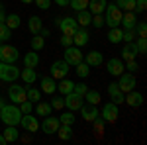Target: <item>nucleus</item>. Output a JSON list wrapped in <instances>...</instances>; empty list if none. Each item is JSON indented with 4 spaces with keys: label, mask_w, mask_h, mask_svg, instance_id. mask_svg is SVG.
Returning <instances> with one entry per match:
<instances>
[{
    "label": "nucleus",
    "mask_w": 147,
    "mask_h": 145,
    "mask_svg": "<svg viewBox=\"0 0 147 145\" xmlns=\"http://www.w3.org/2000/svg\"><path fill=\"white\" fill-rule=\"evenodd\" d=\"M61 125V122H59V118H55V116H45V120L41 122V129H43V134L47 135H53L57 132V127Z\"/></svg>",
    "instance_id": "obj_13"
},
{
    "label": "nucleus",
    "mask_w": 147,
    "mask_h": 145,
    "mask_svg": "<svg viewBox=\"0 0 147 145\" xmlns=\"http://www.w3.org/2000/svg\"><path fill=\"white\" fill-rule=\"evenodd\" d=\"M4 18H6V10H4V4L0 2V22H4Z\"/></svg>",
    "instance_id": "obj_54"
},
{
    "label": "nucleus",
    "mask_w": 147,
    "mask_h": 145,
    "mask_svg": "<svg viewBox=\"0 0 147 145\" xmlns=\"http://www.w3.org/2000/svg\"><path fill=\"white\" fill-rule=\"evenodd\" d=\"M4 104H6V102H4V98H2V96H0V108H2V106H4Z\"/></svg>",
    "instance_id": "obj_59"
},
{
    "label": "nucleus",
    "mask_w": 147,
    "mask_h": 145,
    "mask_svg": "<svg viewBox=\"0 0 147 145\" xmlns=\"http://www.w3.org/2000/svg\"><path fill=\"white\" fill-rule=\"evenodd\" d=\"M82 61H84L88 67H100L102 63H104V57H102L100 51H88Z\"/></svg>",
    "instance_id": "obj_19"
},
{
    "label": "nucleus",
    "mask_w": 147,
    "mask_h": 145,
    "mask_svg": "<svg viewBox=\"0 0 147 145\" xmlns=\"http://www.w3.org/2000/svg\"><path fill=\"white\" fill-rule=\"evenodd\" d=\"M82 98L88 102V104H96V106H98V104H100V92H98V90H86Z\"/></svg>",
    "instance_id": "obj_33"
},
{
    "label": "nucleus",
    "mask_w": 147,
    "mask_h": 145,
    "mask_svg": "<svg viewBox=\"0 0 147 145\" xmlns=\"http://www.w3.org/2000/svg\"><path fill=\"white\" fill-rule=\"evenodd\" d=\"M4 139H6V143H14V141H18L20 139V132H18V127L16 125H6V129H4Z\"/></svg>",
    "instance_id": "obj_22"
},
{
    "label": "nucleus",
    "mask_w": 147,
    "mask_h": 145,
    "mask_svg": "<svg viewBox=\"0 0 147 145\" xmlns=\"http://www.w3.org/2000/svg\"><path fill=\"white\" fill-rule=\"evenodd\" d=\"M45 47V37H41L39 34H35L34 37H32V49L34 51H41Z\"/></svg>",
    "instance_id": "obj_36"
},
{
    "label": "nucleus",
    "mask_w": 147,
    "mask_h": 145,
    "mask_svg": "<svg viewBox=\"0 0 147 145\" xmlns=\"http://www.w3.org/2000/svg\"><path fill=\"white\" fill-rule=\"evenodd\" d=\"M20 77V69L14 63H0V80L4 82H14Z\"/></svg>",
    "instance_id": "obj_4"
},
{
    "label": "nucleus",
    "mask_w": 147,
    "mask_h": 145,
    "mask_svg": "<svg viewBox=\"0 0 147 145\" xmlns=\"http://www.w3.org/2000/svg\"><path fill=\"white\" fill-rule=\"evenodd\" d=\"M122 35H124V30L118 26V28H110V32H108V41L110 43H120L122 41Z\"/></svg>",
    "instance_id": "obj_30"
},
{
    "label": "nucleus",
    "mask_w": 147,
    "mask_h": 145,
    "mask_svg": "<svg viewBox=\"0 0 147 145\" xmlns=\"http://www.w3.org/2000/svg\"><path fill=\"white\" fill-rule=\"evenodd\" d=\"M77 24H79L80 28H86V26H90V22H92V14L88 12V8L86 10H80V12H77Z\"/></svg>",
    "instance_id": "obj_24"
},
{
    "label": "nucleus",
    "mask_w": 147,
    "mask_h": 145,
    "mask_svg": "<svg viewBox=\"0 0 147 145\" xmlns=\"http://www.w3.org/2000/svg\"><path fill=\"white\" fill-rule=\"evenodd\" d=\"M137 84L136 80V75L134 73H122L120 75V82H118V86H120V90L122 92H129V90H134Z\"/></svg>",
    "instance_id": "obj_8"
},
{
    "label": "nucleus",
    "mask_w": 147,
    "mask_h": 145,
    "mask_svg": "<svg viewBox=\"0 0 147 145\" xmlns=\"http://www.w3.org/2000/svg\"><path fill=\"white\" fill-rule=\"evenodd\" d=\"M75 73H77L79 78H86L88 75H90V69H88V65H86L84 61H80V63L75 65Z\"/></svg>",
    "instance_id": "obj_32"
},
{
    "label": "nucleus",
    "mask_w": 147,
    "mask_h": 145,
    "mask_svg": "<svg viewBox=\"0 0 147 145\" xmlns=\"http://www.w3.org/2000/svg\"><path fill=\"white\" fill-rule=\"evenodd\" d=\"M57 90V80L53 77H41V92L53 94Z\"/></svg>",
    "instance_id": "obj_21"
},
{
    "label": "nucleus",
    "mask_w": 147,
    "mask_h": 145,
    "mask_svg": "<svg viewBox=\"0 0 147 145\" xmlns=\"http://www.w3.org/2000/svg\"><path fill=\"white\" fill-rule=\"evenodd\" d=\"M24 4H32V2H34V0H22Z\"/></svg>",
    "instance_id": "obj_60"
},
{
    "label": "nucleus",
    "mask_w": 147,
    "mask_h": 145,
    "mask_svg": "<svg viewBox=\"0 0 147 145\" xmlns=\"http://www.w3.org/2000/svg\"><path fill=\"white\" fill-rule=\"evenodd\" d=\"M79 110H80V116H82V120H84V122H92V120L100 114V110L96 108V104H88V102H86V104H82Z\"/></svg>",
    "instance_id": "obj_15"
},
{
    "label": "nucleus",
    "mask_w": 147,
    "mask_h": 145,
    "mask_svg": "<svg viewBox=\"0 0 147 145\" xmlns=\"http://www.w3.org/2000/svg\"><path fill=\"white\" fill-rule=\"evenodd\" d=\"M136 24H137L136 12H124V14H122V22H120V26H122L124 30H136Z\"/></svg>",
    "instance_id": "obj_20"
},
{
    "label": "nucleus",
    "mask_w": 147,
    "mask_h": 145,
    "mask_svg": "<svg viewBox=\"0 0 147 145\" xmlns=\"http://www.w3.org/2000/svg\"><path fill=\"white\" fill-rule=\"evenodd\" d=\"M0 45H2V43H0Z\"/></svg>",
    "instance_id": "obj_61"
},
{
    "label": "nucleus",
    "mask_w": 147,
    "mask_h": 145,
    "mask_svg": "<svg viewBox=\"0 0 147 145\" xmlns=\"http://www.w3.org/2000/svg\"><path fill=\"white\" fill-rule=\"evenodd\" d=\"M100 116L102 120L106 123H114L118 120V116H120V110H118V104H114V102H108V104H104V108L100 110Z\"/></svg>",
    "instance_id": "obj_5"
},
{
    "label": "nucleus",
    "mask_w": 147,
    "mask_h": 145,
    "mask_svg": "<svg viewBox=\"0 0 147 145\" xmlns=\"http://www.w3.org/2000/svg\"><path fill=\"white\" fill-rule=\"evenodd\" d=\"M18 49L12 47V45H0V61L2 63H16L18 61Z\"/></svg>",
    "instance_id": "obj_7"
},
{
    "label": "nucleus",
    "mask_w": 147,
    "mask_h": 145,
    "mask_svg": "<svg viewBox=\"0 0 147 145\" xmlns=\"http://www.w3.org/2000/svg\"><path fill=\"white\" fill-rule=\"evenodd\" d=\"M4 24H6L10 30H16V28H20L22 20H20V16H18V14H8V16L4 18Z\"/></svg>",
    "instance_id": "obj_31"
},
{
    "label": "nucleus",
    "mask_w": 147,
    "mask_h": 145,
    "mask_svg": "<svg viewBox=\"0 0 147 145\" xmlns=\"http://www.w3.org/2000/svg\"><path fill=\"white\" fill-rule=\"evenodd\" d=\"M136 34H137V37H147V24L145 22L136 24Z\"/></svg>",
    "instance_id": "obj_42"
},
{
    "label": "nucleus",
    "mask_w": 147,
    "mask_h": 145,
    "mask_svg": "<svg viewBox=\"0 0 147 145\" xmlns=\"http://www.w3.org/2000/svg\"><path fill=\"white\" fill-rule=\"evenodd\" d=\"M0 120L6 123V125H20V120H22V112H20V106L18 104H4L0 108Z\"/></svg>",
    "instance_id": "obj_1"
},
{
    "label": "nucleus",
    "mask_w": 147,
    "mask_h": 145,
    "mask_svg": "<svg viewBox=\"0 0 147 145\" xmlns=\"http://www.w3.org/2000/svg\"><path fill=\"white\" fill-rule=\"evenodd\" d=\"M88 39H90V35H88V32L84 28H79L73 34V45H77V47H84V45L88 43Z\"/></svg>",
    "instance_id": "obj_16"
},
{
    "label": "nucleus",
    "mask_w": 147,
    "mask_h": 145,
    "mask_svg": "<svg viewBox=\"0 0 147 145\" xmlns=\"http://www.w3.org/2000/svg\"><path fill=\"white\" fill-rule=\"evenodd\" d=\"M124 102H125V104H129L131 108H139V106L143 104V94H141V92H137V90L134 88V90H129V92H127V96H125Z\"/></svg>",
    "instance_id": "obj_17"
},
{
    "label": "nucleus",
    "mask_w": 147,
    "mask_h": 145,
    "mask_svg": "<svg viewBox=\"0 0 147 145\" xmlns=\"http://www.w3.org/2000/svg\"><path fill=\"white\" fill-rule=\"evenodd\" d=\"M63 98H65V106H67V108H69V110H71V112L79 110L80 106L84 104V98H82V96H79V94H75L73 90H71L69 94H65Z\"/></svg>",
    "instance_id": "obj_10"
},
{
    "label": "nucleus",
    "mask_w": 147,
    "mask_h": 145,
    "mask_svg": "<svg viewBox=\"0 0 147 145\" xmlns=\"http://www.w3.org/2000/svg\"><path fill=\"white\" fill-rule=\"evenodd\" d=\"M8 96H10V100L14 104H20V102L28 100L26 98V88H24L22 84H12L10 88H8Z\"/></svg>",
    "instance_id": "obj_14"
},
{
    "label": "nucleus",
    "mask_w": 147,
    "mask_h": 145,
    "mask_svg": "<svg viewBox=\"0 0 147 145\" xmlns=\"http://www.w3.org/2000/svg\"><path fill=\"white\" fill-rule=\"evenodd\" d=\"M147 10V0H136V8H134V12H145Z\"/></svg>",
    "instance_id": "obj_50"
},
{
    "label": "nucleus",
    "mask_w": 147,
    "mask_h": 145,
    "mask_svg": "<svg viewBox=\"0 0 147 145\" xmlns=\"http://www.w3.org/2000/svg\"><path fill=\"white\" fill-rule=\"evenodd\" d=\"M106 0H88V12L90 14H104L106 10Z\"/></svg>",
    "instance_id": "obj_23"
},
{
    "label": "nucleus",
    "mask_w": 147,
    "mask_h": 145,
    "mask_svg": "<svg viewBox=\"0 0 147 145\" xmlns=\"http://www.w3.org/2000/svg\"><path fill=\"white\" fill-rule=\"evenodd\" d=\"M18 106H20V112H22V114H32V110H34V102H30V100L20 102Z\"/></svg>",
    "instance_id": "obj_43"
},
{
    "label": "nucleus",
    "mask_w": 147,
    "mask_h": 145,
    "mask_svg": "<svg viewBox=\"0 0 147 145\" xmlns=\"http://www.w3.org/2000/svg\"><path fill=\"white\" fill-rule=\"evenodd\" d=\"M43 28V22H41V18L39 16H32L30 18V22H28V30L32 32V34H39V30Z\"/></svg>",
    "instance_id": "obj_29"
},
{
    "label": "nucleus",
    "mask_w": 147,
    "mask_h": 145,
    "mask_svg": "<svg viewBox=\"0 0 147 145\" xmlns=\"http://www.w3.org/2000/svg\"><path fill=\"white\" fill-rule=\"evenodd\" d=\"M69 65L63 61V59H59V61H55L53 65H51V69H49V73H51V77L55 78V80H61V78H65L69 75Z\"/></svg>",
    "instance_id": "obj_6"
},
{
    "label": "nucleus",
    "mask_w": 147,
    "mask_h": 145,
    "mask_svg": "<svg viewBox=\"0 0 147 145\" xmlns=\"http://www.w3.org/2000/svg\"><path fill=\"white\" fill-rule=\"evenodd\" d=\"M116 92H120V86H118V82H110V84H108V94L112 96V94H116Z\"/></svg>",
    "instance_id": "obj_53"
},
{
    "label": "nucleus",
    "mask_w": 147,
    "mask_h": 145,
    "mask_svg": "<svg viewBox=\"0 0 147 145\" xmlns=\"http://www.w3.org/2000/svg\"><path fill=\"white\" fill-rule=\"evenodd\" d=\"M92 26L94 28H102L104 26V18H102V14H92Z\"/></svg>",
    "instance_id": "obj_48"
},
{
    "label": "nucleus",
    "mask_w": 147,
    "mask_h": 145,
    "mask_svg": "<svg viewBox=\"0 0 147 145\" xmlns=\"http://www.w3.org/2000/svg\"><path fill=\"white\" fill-rule=\"evenodd\" d=\"M59 30H61V34H65V35H73L77 30H79V24H77L75 18L67 16V18H61V22H59Z\"/></svg>",
    "instance_id": "obj_9"
},
{
    "label": "nucleus",
    "mask_w": 147,
    "mask_h": 145,
    "mask_svg": "<svg viewBox=\"0 0 147 145\" xmlns=\"http://www.w3.org/2000/svg\"><path fill=\"white\" fill-rule=\"evenodd\" d=\"M49 104H51V108H53V110H61V108H65V98L57 96V98H53Z\"/></svg>",
    "instance_id": "obj_46"
},
{
    "label": "nucleus",
    "mask_w": 147,
    "mask_h": 145,
    "mask_svg": "<svg viewBox=\"0 0 147 145\" xmlns=\"http://www.w3.org/2000/svg\"><path fill=\"white\" fill-rule=\"evenodd\" d=\"M57 6H69V0H55Z\"/></svg>",
    "instance_id": "obj_56"
},
{
    "label": "nucleus",
    "mask_w": 147,
    "mask_h": 145,
    "mask_svg": "<svg viewBox=\"0 0 147 145\" xmlns=\"http://www.w3.org/2000/svg\"><path fill=\"white\" fill-rule=\"evenodd\" d=\"M106 69H108V73H110L112 77H120V75H122V73L125 71L124 61H122L120 57H112V59L106 63Z\"/></svg>",
    "instance_id": "obj_12"
},
{
    "label": "nucleus",
    "mask_w": 147,
    "mask_h": 145,
    "mask_svg": "<svg viewBox=\"0 0 147 145\" xmlns=\"http://www.w3.org/2000/svg\"><path fill=\"white\" fill-rule=\"evenodd\" d=\"M20 125H22L26 132H30V134H35V132L39 129V122H37V118H35V116H30V114H22Z\"/></svg>",
    "instance_id": "obj_11"
},
{
    "label": "nucleus",
    "mask_w": 147,
    "mask_h": 145,
    "mask_svg": "<svg viewBox=\"0 0 147 145\" xmlns=\"http://www.w3.org/2000/svg\"><path fill=\"white\" fill-rule=\"evenodd\" d=\"M61 45H63V47L73 45V35H65V34H63V37H61Z\"/></svg>",
    "instance_id": "obj_52"
},
{
    "label": "nucleus",
    "mask_w": 147,
    "mask_h": 145,
    "mask_svg": "<svg viewBox=\"0 0 147 145\" xmlns=\"http://www.w3.org/2000/svg\"><path fill=\"white\" fill-rule=\"evenodd\" d=\"M137 55H139V51H137L136 41H127V43H124V49H122V59H124V61L136 59Z\"/></svg>",
    "instance_id": "obj_18"
},
{
    "label": "nucleus",
    "mask_w": 147,
    "mask_h": 145,
    "mask_svg": "<svg viewBox=\"0 0 147 145\" xmlns=\"http://www.w3.org/2000/svg\"><path fill=\"white\" fill-rule=\"evenodd\" d=\"M20 77L24 78V82H26V84H34L35 80H37V73H35V69L24 67V71H20Z\"/></svg>",
    "instance_id": "obj_26"
},
{
    "label": "nucleus",
    "mask_w": 147,
    "mask_h": 145,
    "mask_svg": "<svg viewBox=\"0 0 147 145\" xmlns=\"http://www.w3.org/2000/svg\"><path fill=\"white\" fill-rule=\"evenodd\" d=\"M39 35H41V37H49V30H47V28H41V30H39Z\"/></svg>",
    "instance_id": "obj_55"
},
{
    "label": "nucleus",
    "mask_w": 147,
    "mask_h": 145,
    "mask_svg": "<svg viewBox=\"0 0 147 145\" xmlns=\"http://www.w3.org/2000/svg\"><path fill=\"white\" fill-rule=\"evenodd\" d=\"M69 6H71L75 12L86 10V8H88V0H69Z\"/></svg>",
    "instance_id": "obj_37"
},
{
    "label": "nucleus",
    "mask_w": 147,
    "mask_h": 145,
    "mask_svg": "<svg viewBox=\"0 0 147 145\" xmlns=\"http://www.w3.org/2000/svg\"><path fill=\"white\" fill-rule=\"evenodd\" d=\"M73 86H75V82H73V80H69L67 77L61 78V80L57 82V90H59V92H61L63 96H65V94H69V92L73 90Z\"/></svg>",
    "instance_id": "obj_28"
},
{
    "label": "nucleus",
    "mask_w": 147,
    "mask_h": 145,
    "mask_svg": "<svg viewBox=\"0 0 147 145\" xmlns=\"http://www.w3.org/2000/svg\"><path fill=\"white\" fill-rule=\"evenodd\" d=\"M35 6L37 8H41V10H49L51 8V0H34Z\"/></svg>",
    "instance_id": "obj_51"
},
{
    "label": "nucleus",
    "mask_w": 147,
    "mask_h": 145,
    "mask_svg": "<svg viewBox=\"0 0 147 145\" xmlns=\"http://www.w3.org/2000/svg\"><path fill=\"white\" fill-rule=\"evenodd\" d=\"M90 123H92V125H94V132H96V134L100 135V134H102V129H104V123H106V122L102 120V116H100V114H98V116H96V118H94V120H92Z\"/></svg>",
    "instance_id": "obj_40"
},
{
    "label": "nucleus",
    "mask_w": 147,
    "mask_h": 145,
    "mask_svg": "<svg viewBox=\"0 0 147 145\" xmlns=\"http://www.w3.org/2000/svg\"><path fill=\"white\" fill-rule=\"evenodd\" d=\"M125 63H127V65H124V67L127 69V73H134V75H136V73H137V69H139L137 61H136V59H129V61H125Z\"/></svg>",
    "instance_id": "obj_47"
},
{
    "label": "nucleus",
    "mask_w": 147,
    "mask_h": 145,
    "mask_svg": "<svg viewBox=\"0 0 147 145\" xmlns=\"http://www.w3.org/2000/svg\"><path fill=\"white\" fill-rule=\"evenodd\" d=\"M10 37H12V30L4 22H0V41H6Z\"/></svg>",
    "instance_id": "obj_39"
},
{
    "label": "nucleus",
    "mask_w": 147,
    "mask_h": 145,
    "mask_svg": "<svg viewBox=\"0 0 147 145\" xmlns=\"http://www.w3.org/2000/svg\"><path fill=\"white\" fill-rule=\"evenodd\" d=\"M104 14H106V26L108 28H118L120 26V22H122V14L124 12L120 10V6H116V4H106V10H104Z\"/></svg>",
    "instance_id": "obj_2"
},
{
    "label": "nucleus",
    "mask_w": 147,
    "mask_h": 145,
    "mask_svg": "<svg viewBox=\"0 0 147 145\" xmlns=\"http://www.w3.org/2000/svg\"><path fill=\"white\" fill-rule=\"evenodd\" d=\"M110 100H112L114 104H124L125 96H124V92L120 90V92H116V94H112V96H110Z\"/></svg>",
    "instance_id": "obj_49"
},
{
    "label": "nucleus",
    "mask_w": 147,
    "mask_h": 145,
    "mask_svg": "<svg viewBox=\"0 0 147 145\" xmlns=\"http://www.w3.org/2000/svg\"><path fill=\"white\" fill-rule=\"evenodd\" d=\"M51 104H47V102H37V106H35V114L37 116H49L51 114Z\"/></svg>",
    "instance_id": "obj_35"
},
{
    "label": "nucleus",
    "mask_w": 147,
    "mask_h": 145,
    "mask_svg": "<svg viewBox=\"0 0 147 145\" xmlns=\"http://www.w3.org/2000/svg\"><path fill=\"white\" fill-rule=\"evenodd\" d=\"M88 90V86L84 84V82H75V86H73V92L75 94H79V96H84V92Z\"/></svg>",
    "instance_id": "obj_45"
},
{
    "label": "nucleus",
    "mask_w": 147,
    "mask_h": 145,
    "mask_svg": "<svg viewBox=\"0 0 147 145\" xmlns=\"http://www.w3.org/2000/svg\"><path fill=\"white\" fill-rule=\"evenodd\" d=\"M136 45H137L139 55H147V39H145V37H137V39H136Z\"/></svg>",
    "instance_id": "obj_41"
},
{
    "label": "nucleus",
    "mask_w": 147,
    "mask_h": 145,
    "mask_svg": "<svg viewBox=\"0 0 147 145\" xmlns=\"http://www.w3.org/2000/svg\"><path fill=\"white\" fill-rule=\"evenodd\" d=\"M136 30H124V35H122V41L127 43V41H136Z\"/></svg>",
    "instance_id": "obj_44"
},
{
    "label": "nucleus",
    "mask_w": 147,
    "mask_h": 145,
    "mask_svg": "<svg viewBox=\"0 0 147 145\" xmlns=\"http://www.w3.org/2000/svg\"><path fill=\"white\" fill-rule=\"evenodd\" d=\"M39 65V55H37V51H30V53H26L24 57V67H30V69H35Z\"/></svg>",
    "instance_id": "obj_25"
},
{
    "label": "nucleus",
    "mask_w": 147,
    "mask_h": 145,
    "mask_svg": "<svg viewBox=\"0 0 147 145\" xmlns=\"http://www.w3.org/2000/svg\"><path fill=\"white\" fill-rule=\"evenodd\" d=\"M59 22H61V18H55V20H53V26H55V28H59Z\"/></svg>",
    "instance_id": "obj_57"
},
{
    "label": "nucleus",
    "mask_w": 147,
    "mask_h": 145,
    "mask_svg": "<svg viewBox=\"0 0 147 145\" xmlns=\"http://www.w3.org/2000/svg\"><path fill=\"white\" fill-rule=\"evenodd\" d=\"M26 98L30 102H39V98H41V92L37 88H34V86H26Z\"/></svg>",
    "instance_id": "obj_34"
},
{
    "label": "nucleus",
    "mask_w": 147,
    "mask_h": 145,
    "mask_svg": "<svg viewBox=\"0 0 147 145\" xmlns=\"http://www.w3.org/2000/svg\"><path fill=\"white\" fill-rule=\"evenodd\" d=\"M0 145H6V139H4V135L0 134Z\"/></svg>",
    "instance_id": "obj_58"
},
{
    "label": "nucleus",
    "mask_w": 147,
    "mask_h": 145,
    "mask_svg": "<svg viewBox=\"0 0 147 145\" xmlns=\"http://www.w3.org/2000/svg\"><path fill=\"white\" fill-rule=\"evenodd\" d=\"M59 122L61 123H65V125H73L75 123V112H65V114H61L59 116Z\"/></svg>",
    "instance_id": "obj_38"
},
{
    "label": "nucleus",
    "mask_w": 147,
    "mask_h": 145,
    "mask_svg": "<svg viewBox=\"0 0 147 145\" xmlns=\"http://www.w3.org/2000/svg\"><path fill=\"white\" fill-rule=\"evenodd\" d=\"M57 137L59 139H63V141H69L71 137H73V125H65V123H61L59 127H57Z\"/></svg>",
    "instance_id": "obj_27"
},
{
    "label": "nucleus",
    "mask_w": 147,
    "mask_h": 145,
    "mask_svg": "<svg viewBox=\"0 0 147 145\" xmlns=\"http://www.w3.org/2000/svg\"><path fill=\"white\" fill-rule=\"evenodd\" d=\"M84 59V55H82V51H80V47H73V45H69V47H65V53H63V61L67 63L69 67H75L77 63H80Z\"/></svg>",
    "instance_id": "obj_3"
}]
</instances>
